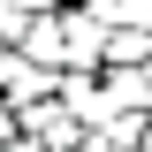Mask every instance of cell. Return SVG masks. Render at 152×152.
Masks as SVG:
<instances>
[{
	"label": "cell",
	"instance_id": "7a4b0ae2",
	"mask_svg": "<svg viewBox=\"0 0 152 152\" xmlns=\"http://www.w3.org/2000/svg\"><path fill=\"white\" fill-rule=\"evenodd\" d=\"M0 38H8V31H0Z\"/></svg>",
	"mask_w": 152,
	"mask_h": 152
},
{
	"label": "cell",
	"instance_id": "6da1fadb",
	"mask_svg": "<svg viewBox=\"0 0 152 152\" xmlns=\"http://www.w3.org/2000/svg\"><path fill=\"white\" fill-rule=\"evenodd\" d=\"M107 46H114V31L99 15H69V23H61V69H99Z\"/></svg>",
	"mask_w": 152,
	"mask_h": 152
}]
</instances>
